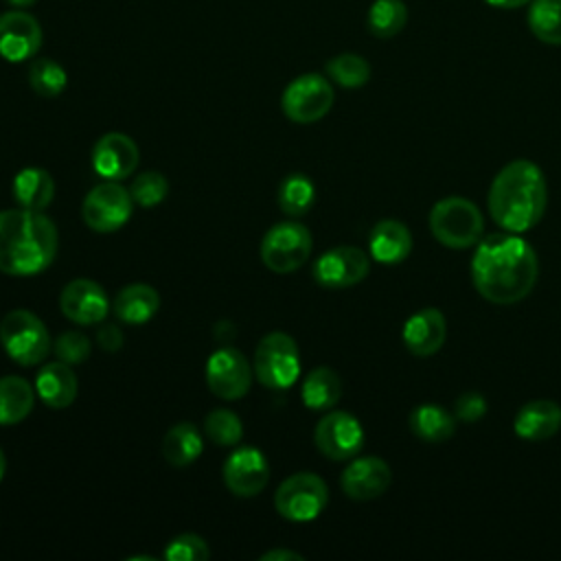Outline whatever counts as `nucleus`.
Returning a JSON list of instances; mask_svg holds the SVG:
<instances>
[{
	"label": "nucleus",
	"mask_w": 561,
	"mask_h": 561,
	"mask_svg": "<svg viewBox=\"0 0 561 561\" xmlns=\"http://www.w3.org/2000/svg\"><path fill=\"white\" fill-rule=\"evenodd\" d=\"M537 276V254L517 232H491L476 243L471 280L484 300L515 305L533 291Z\"/></svg>",
	"instance_id": "1"
},
{
	"label": "nucleus",
	"mask_w": 561,
	"mask_h": 561,
	"mask_svg": "<svg viewBox=\"0 0 561 561\" xmlns=\"http://www.w3.org/2000/svg\"><path fill=\"white\" fill-rule=\"evenodd\" d=\"M491 219L506 232H526L535 228L548 204V186L543 171L526 160H513L504 164L489 188Z\"/></svg>",
	"instance_id": "2"
},
{
	"label": "nucleus",
	"mask_w": 561,
	"mask_h": 561,
	"mask_svg": "<svg viewBox=\"0 0 561 561\" xmlns=\"http://www.w3.org/2000/svg\"><path fill=\"white\" fill-rule=\"evenodd\" d=\"M59 234L42 210H0V272L33 276L57 256Z\"/></svg>",
	"instance_id": "3"
},
{
	"label": "nucleus",
	"mask_w": 561,
	"mask_h": 561,
	"mask_svg": "<svg viewBox=\"0 0 561 561\" xmlns=\"http://www.w3.org/2000/svg\"><path fill=\"white\" fill-rule=\"evenodd\" d=\"M430 230L449 250H467L482 239L484 217L480 208L458 195L438 199L430 210Z\"/></svg>",
	"instance_id": "4"
},
{
	"label": "nucleus",
	"mask_w": 561,
	"mask_h": 561,
	"mask_svg": "<svg viewBox=\"0 0 561 561\" xmlns=\"http://www.w3.org/2000/svg\"><path fill=\"white\" fill-rule=\"evenodd\" d=\"M0 344L20 366H37L50 353L53 342L46 324L28 309H13L0 322Z\"/></svg>",
	"instance_id": "5"
},
{
	"label": "nucleus",
	"mask_w": 561,
	"mask_h": 561,
	"mask_svg": "<svg viewBox=\"0 0 561 561\" xmlns=\"http://www.w3.org/2000/svg\"><path fill=\"white\" fill-rule=\"evenodd\" d=\"M300 375V353L296 340L285 331L265 333L254 351V377L261 386L285 390Z\"/></svg>",
	"instance_id": "6"
},
{
	"label": "nucleus",
	"mask_w": 561,
	"mask_h": 561,
	"mask_svg": "<svg viewBox=\"0 0 561 561\" xmlns=\"http://www.w3.org/2000/svg\"><path fill=\"white\" fill-rule=\"evenodd\" d=\"M327 482L311 471H298L285 478L274 493V506L278 515L289 522L316 519L327 508Z\"/></svg>",
	"instance_id": "7"
},
{
	"label": "nucleus",
	"mask_w": 561,
	"mask_h": 561,
	"mask_svg": "<svg viewBox=\"0 0 561 561\" xmlns=\"http://www.w3.org/2000/svg\"><path fill=\"white\" fill-rule=\"evenodd\" d=\"M313 239L307 226L280 221L272 226L261 241V261L276 274H289L302 267L311 254Z\"/></svg>",
	"instance_id": "8"
},
{
	"label": "nucleus",
	"mask_w": 561,
	"mask_h": 561,
	"mask_svg": "<svg viewBox=\"0 0 561 561\" xmlns=\"http://www.w3.org/2000/svg\"><path fill=\"white\" fill-rule=\"evenodd\" d=\"M333 99L335 94L331 81L318 72H307L285 85L280 107L289 121L298 125H309L329 114V110L333 107Z\"/></svg>",
	"instance_id": "9"
},
{
	"label": "nucleus",
	"mask_w": 561,
	"mask_h": 561,
	"mask_svg": "<svg viewBox=\"0 0 561 561\" xmlns=\"http://www.w3.org/2000/svg\"><path fill=\"white\" fill-rule=\"evenodd\" d=\"M131 193L118 182L105 180L88 191L83 197L81 215L90 230L114 232L123 228L131 217Z\"/></svg>",
	"instance_id": "10"
},
{
	"label": "nucleus",
	"mask_w": 561,
	"mask_h": 561,
	"mask_svg": "<svg viewBox=\"0 0 561 561\" xmlns=\"http://www.w3.org/2000/svg\"><path fill=\"white\" fill-rule=\"evenodd\" d=\"M313 440L329 460H351L364 447V427L351 412L333 410L318 421Z\"/></svg>",
	"instance_id": "11"
},
{
	"label": "nucleus",
	"mask_w": 561,
	"mask_h": 561,
	"mask_svg": "<svg viewBox=\"0 0 561 561\" xmlns=\"http://www.w3.org/2000/svg\"><path fill=\"white\" fill-rule=\"evenodd\" d=\"M370 272V256L355 245H335L320 254L311 267L313 280L329 289H344L362 283Z\"/></svg>",
	"instance_id": "12"
},
{
	"label": "nucleus",
	"mask_w": 561,
	"mask_h": 561,
	"mask_svg": "<svg viewBox=\"0 0 561 561\" xmlns=\"http://www.w3.org/2000/svg\"><path fill=\"white\" fill-rule=\"evenodd\" d=\"M206 383L219 399H241L252 386V366L241 351L232 346L217 348L206 362Z\"/></svg>",
	"instance_id": "13"
},
{
	"label": "nucleus",
	"mask_w": 561,
	"mask_h": 561,
	"mask_svg": "<svg viewBox=\"0 0 561 561\" xmlns=\"http://www.w3.org/2000/svg\"><path fill=\"white\" fill-rule=\"evenodd\" d=\"M44 33L39 22L22 11V9H11L0 15V57L20 64L37 55L42 48Z\"/></svg>",
	"instance_id": "14"
},
{
	"label": "nucleus",
	"mask_w": 561,
	"mask_h": 561,
	"mask_svg": "<svg viewBox=\"0 0 561 561\" xmlns=\"http://www.w3.org/2000/svg\"><path fill=\"white\" fill-rule=\"evenodd\" d=\"M224 482L230 493L254 497L270 482V462L256 447H237L224 462Z\"/></svg>",
	"instance_id": "15"
},
{
	"label": "nucleus",
	"mask_w": 561,
	"mask_h": 561,
	"mask_svg": "<svg viewBox=\"0 0 561 561\" xmlns=\"http://www.w3.org/2000/svg\"><path fill=\"white\" fill-rule=\"evenodd\" d=\"M110 298L105 289L90 278H72L59 294L61 313L83 327L99 324L110 313Z\"/></svg>",
	"instance_id": "16"
},
{
	"label": "nucleus",
	"mask_w": 561,
	"mask_h": 561,
	"mask_svg": "<svg viewBox=\"0 0 561 561\" xmlns=\"http://www.w3.org/2000/svg\"><path fill=\"white\" fill-rule=\"evenodd\" d=\"M392 482L390 465L377 456H359L351 458L346 469L342 471L340 486L346 497L366 502L383 495Z\"/></svg>",
	"instance_id": "17"
},
{
	"label": "nucleus",
	"mask_w": 561,
	"mask_h": 561,
	"mask_svg": "<svg viewBox=\"0 0 561 561\" xmlns=\"http://www.w3.org/2000/svg\"><path fill=\"white\" fill-rule=\"evenodd\" d=\"M138 147L136 142L121 131L103 134L92 147V169L103 180L121 182L134 173L138 167Z\"/></svg>",
	"instance_id": "18"
},
{
	"label": "nucleus",
	"mask_w": 561,
	"mask_h": 561,
	"mask_svg": "<svg viewBox=\"0 0 561 561\" xmlns=\"http://www.w3.org/2000/svg\"><path fill=\"white\" fill-rule=\"evenodd\" d=\"M447 337V322L440 309L425 307L414 311L401 329V340L414 357H430L438 353Z\"/></svg>",
	"instance_id": "19"
},
{
	"label": "nucleus",
	"mask_w": 561,
	"mask_h": 561,
	"mask_svg": "<svg viewBox=\"0 0 561 561\" xmlns=\"http://www.w3.org/2000/svg\"><path fill=\"white\" fill-rule=\"evenodd\" d=\"M513 430L522 440H548L561 430V405L552 399L526 401L515 414Z\"/></svg>",
	"instance_id": "20"
},
{
	"label": "nucleus",
	"mask_w": 561,
	"mask_h": 561,
	"mask_svg": "<svg viewBox=\"0 0 561 561\" xmlns=\"http://www.w3.org/2000/svg\"><path fill=\"white\" fill-rule=\"evenodd\" d=\"M370 259L383 265L403 263L412 252V234L399 219H381L368 234Z\"/></svg>",
	"instance_id": "21"
},
{
	"label": "nucleus",
	"mask_w": 561,
	"mask_h": 561,
	"mask_svg": "<svg viewBox=\"0 0 561 561\" xmlns=\"http://www.w3.org/2000/svg\"><path fill=\"white\" fill-rule=\"evenodd\" d=\"M79 390V381L70 364L57 359L48 362L37 370L35 377V392L37 397L53 410L68 408Z\"/></svg>",
	"instance_id": "22"
},
{
	"label": "nucleus",
	"mask_w": 561,
	"mask_h": 561,
	"mask_svg": "<svg viewBox=\"0 0 561 561\" xmlns=\"http://www.w3.org/2000/svg\"><path fill=\"white\" fill-rule=\"evenodd\" d=\"M112 307H114V316L121 322L145 324L156 316L160 307V296L151 285L131 283L116 294Z\"/></svg>",
	"instance_id": "23"
},
{
	"label": "nucleus",
	"mask_w": 561,
	"mask_h": 561,
	"mask_svg": "<svg viewBox=\"0 0 561 561\" xmlns=\"http://www.w3.org/2000/svg\"><path fill=\"white\" fill-rule=\"evenodd\" d=\"M13 197L20 208L44 210L55 197V182L46 169L26 167L13 178Z\"/></svg>",
	"instance_id": "24"
},
{
	"label": "nucleus",
	"mask_w": 561,
	"mask_h": 561,
	"mask_svg": "<svg viewBox=\"0 0 561 561\" xmlns=\"http://www.w3.org/2000/svg\"><path fill=\"white\" fill-rule=\"evenodd\" d=\"M410 430L425 443H445L456 432V416L436 403H421L410 412Z\"/></svg>",
	"instance_id": "25"
},
{
	"label": "nucleus",
	"mask_w": 561,
	"mask_h": 561,
	"mask_svg": "<svg viewBox=\"0 0 561 561\" xmlns=\"http://www.w3.org/2000/svg\"><path fill=\"white\" fill-rule=\"evenodd\" d=\"M35 388L18 377H0V425H15L24 421L35 403Z\"/></svg>",
	"instance_id": "26"
},
{
	"label": "nucleus",
	"mask_w": 561,
	"mask_h": 561,
	"mask_svg": "<svg viewBox=\"0 0 561 561\" xmlns=\"http://www.w3.org/2000/svg\"><path fill=\"white\" fill-rule=\"evenodd\" d=\"M300 397L309 410H331L342 397V379L333 368L316 366L302 379Z\"/></svg>",
	"instance_id": "27"
},
{
	"label": "nucleus",
	"mask_w": 561,
	"mask_h": 561,
	"mask_svg": "<svg viewBox=\"0 0 561 561\" xmlns=\"http://www.w3.org/2000/svg\"><path fill=\"white\" fill-rule=\"evenodd\" d=\"M202 449H204V438L199 430L188 421L173 425L162 440V456L173 467H186L195 462Z\"/></svg>",
	"instance_id": "28"
},
{
	"label": "nucleus",
	"mask_w": 561,
	"mask_h": 561,
	"mask_svg": "<svg viewBox=\"0 0 561 561\" xmlns=\"http://www.w3.org/2000/svg\"><path fill=\"white\" fill-rule=\"evenodd\" d=\"M526 22L539 42L561 46V0H530Z\"/></svg>",
	"instance_id": "29"
},
{
	"label": "nucleus",
	"mask_w": 561,
	"mask_h": 561,
	"mask_svg": "<svg viewBox=\"0 0 561 561\" xmlns=\"http://www.w3.org/2000/svg\"><path fill=\"white\" fill-rule=\"evenodd\" d=\"M408 24V7L403 0H375L366 15L370 35L388 39L399 35Z\"/></svg>",
	"instance_id": "30"
},
{
	"label": "nucleus",
	"mask_w": 561,
	"mask_h": 561,
	"mask_svg": "<svg viewBox=\"0 0 561 561\" xmlns=\"http://www.w3.org/2000/svg\"><path fill=\"white\" fill-rule=\"evenodd\" d=\"M316 199V186L305 173H289L278 186V206L289 217L309 213Z\"/></svg>",
	"instance_id": "31"
},
{
	"label": "nucleus",
	"mask_w": 561,
	"mask_h": 561,
	"mask_svg": "<svg viewBox=\"0 0 561 561\" xmlns=\"http://www.w3.org/2000/svg\"><path fill=\"white\" fill-rule=\"evenodd\" d=\"M324 72L333 83L346 90H355L368 83L370 64L357 53H340L324 64Z\"/></svg>",
	"instance_id": "32"
},
{
	"label": "nucleus",
	"mask_w": 561,
	"mask_h": 561,
	"mask_svg": "<svg viewBox=\"0 0 561 561\" xmlns=\"http://www.w3.org/2000/svg\"><path fill=\"white\" fill-rule=\"evenodd\" d=\"M28 83L35 94L44 99L59 96L68 85V75L61 64L50 57H37L28 66Z\"/></svg>",
	"instance_id": "33"
},
{
	"label": "nucleus",
	"mask_w": 561,
	"mask_h": 561,
	"mask_svg": "<svg viewBox=\"0 0 561 561\" xmlns=\"http://www.w3.org/2000/svg\"><path fill=\"white\" fill-rule=\"evenodd\" d=\"M204 434L219 447H232L241 440L243 425L232 410L217 408L204 419Z\"/></svg>",
	"instance_id": "34"
},
{
	"label": "nucleus",
	"mask_w": 561,
	"mask_h": 561,
	"mask_svg": "<svg viewBox=\"0 0 561 561\" xmlns=\"http://www.w3.org/2000/svg\"><path fill=\"white\" fill-rule=\"evenodd\" d=\"M129 193L138 206L151 208V206H158L167 197L169 182L160 171H145L131 180Z\"/></svg>",
	"instance_id": "35"
},
{
	"label": "nucleus",
	"mask_w": 561,
	"mask_h": 561,
	"mask_svg": "<svg viewBox=\"0 0 561 561\" xmlns=\"http://www.w3.org/2000/svg\"><path fill=\"white\" fill-rule=\"evenodd\" d=\"M53 353L57 359L66 362V364H81L90 357L92 353V342L85 333L79 331H64L55 337L53 342Z\"/></svg>",
	"instance_id": "36"
},
{
	"label": "nucleus",
	"mask_w": 561,
	"mask_h": 561,
	"mask_svg": "<svg viewBox=\"0 0 561 561\" xmlns=\"http://www.w3.org/2000/svg\"><path fill=\"white\" fill-rule=\"evenodd\" d=\"M162 557L167 561H208L210 550L199 535L184 533L167 543Z\"/></svg>",
	"instance_id": "37"
},
{
	"label": "nucleus",
	"mask_w": 561,
	"mask_h": 561,
	"mask_svg": "<svg viewBox=\"0 0 561 561\" xmlns=\"http://www.w3.org/2000/svg\"><path fill=\"white\" fill-rule=\"evenodd\" d=\"M486 414V399L480 392H462L454 401V416L462 423H476Z\"/></svg>",
	"instance_id": "38"
},
{
	"label": "nucleus",
	"mask_w": 561,
	"mask_h": 561,
	"mask_svg": "<svg viewBox=\"0 0 561 561\" xmlns=\"http://www.w3.org/2000/svg\"><path fill=\"white\" fill-rule=\"evenodd\" d=\"M96 342H99V346L103 351L116 353L123 346V331L118 327H114V324H105V327H101L96 331Z\"/></svg>",
	"instance_id": "39"
},
{
	"label": "nucleus",
	"mask_w": 561,
	"mask_h": 561,
	"mask_svg": "<svg viewBox=\"0 0 561 561\" xmlns=\"http://www.w3.org/2000/svg\"><path fill=\"white\" fill-rule=\"evenodd\" d=\"M305 557L294 552V550H285V548H274L267 550L265 554H261V561H302Z\"/></svg>",
	"instance_id": "40"
},
{
	"label": "nucleus",
	"mask_w": 561,
	"mask_h": 561,
	"mask_svg": "<svg viewBox=\"0 0 561 561\" xmlns=\"http://www.w3.org/2000/svg\"><path fill=\"white\" fill-rule=\"evenodd\" d=\"M484 2L495 9H519V7L528 4L530 0H484Z\"/></svg>",
	"instance_id": "41"
},
{
	"label": "nucleus",
	"mask_w": 561,
	"mask_h": 561,
	"mask_svg": "<svg viewBox=\"0 0 561 561\" xmlns=\"http://www.w3.org/2000/svg\"><path fill=\"white\" fill-rule=\"evenodd\" d=\"M7 2L15 9H26V7H33L37 0H7Z\"/></svg>",
	"instance_id": "42"
},
{
	"label": "nucleus",
	"mask_w": 561,
	"mask_h": 561,
	"mask_svg": "<svg viewBox=\"0 0 561 561\" xmlns=\"http://www.w3.org/2000/svg\"><path fill=\"white\" fill-rule=\"evenodd\" d=\"M4 471H7V458H4V451L0 449V482L4 478Z\"/></svg>",
	"instance_id": "43"
}]
</instances>
